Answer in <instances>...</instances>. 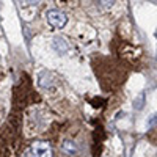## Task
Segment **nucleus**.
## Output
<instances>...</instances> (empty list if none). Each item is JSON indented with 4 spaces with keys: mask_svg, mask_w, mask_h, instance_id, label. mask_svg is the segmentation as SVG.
Segmentation results:
<instances>
[{
    "mask_svg": "<svg viewBox=\"0 0 157 157\" xmlns=\"http://www.w3.org/2000/svg\"><path fill=\"white\" fill-rule=\"evenodd\" d=\"M52 83H54V75H52V72L49 71H41L38 75V85L41 88H49L52 86Z\"/></svg>",
    "mask_w": 157,
    "mask_h": 157,
    "instance_id": "7ed1b4c3",
    "label": "nucleus"
},
{
    "mask_svg": "<svg viewBox=\"0 0 157 157\" xmlns=\"http://www.w3.org/2000/svg\"><path fill=\"white\" fill-rule=\"evenodd\" d=\"M113 2H115V0H99V3H101L104 8H110V6L113 5Z\"/></svg>",
    "mask_w": 157,
    "mask_h": 157,
    "instance_id": "0eeeda50",
    "label": "nucleus"
},
{
    "mask_svg": "<svg viewBox=\"0 0 157 157\" xmlns=\"http://www.w3.org/2000/svg\"><path fill=\"white\" fill-rule=\"evenodd\" d=\"M143 98H145V96H143V94H140V98L137 99V102H135V109H141L143 107Z\"/></svg>",
    "mask_w": 157,
    "mask_h": 157,
    "instance_id": "6e6552de",
    "label": "nucleus"
},
{
    "mask_svg": "<svg viewBox=\"0 0 157 157\" xmlns=\"http://www.w3.org/2000/svg\"><path fill=\"white\" fill-rule=\"evenodd\" d=\"M46 17H47V22L52 25L54 29H63L68 22V17L64 13H61L60 10H49L46 13Z\"/></svg>",
    "mask_w": 157,
    "mask_h": 157,
    "instance_id": "f257e3e1",
    "label": "nucleus"
},
{
    "mask_svg": "<svg viewBox=\"0 0 157 157\" xmlns=\"http://www.w3.org/2000/svg\"><path fill=\"white\" fill-rule=\"evenodd\" d=\"M61 149H63L64 152H66V154H69V155L75 154V151H77V148H75V143H74L72 140H66V141H63Z\"/></svg>",
    "mask_w": 157,
    "mask_h": 157,
    "instance_id": "423d86ee",
    "label": "nucleus"
},
{
    "mask_svg": "<svg viewBox=\"0 0 157 157\" xmlns=\"http://www.w3.org/2000/svg\"><path fill=\"white\" fill-rule=\"evenodd\" d=\"M151 127H154V126H157V113H154L152 116H151V120H149V123H148Z\"/></svg>",
    "mask_w": 157,
    "mask_h": 157,
    "instance_id": "1a4fd4ad",
    "label": "nucleus"
},
{
    "mask_svg": "<svg viewBox=\"0 0 157 157\" xmlns=\"http://www.w3.org/2000/svg\"><path fill=\"white\" fill-rule=\"evenodd\" d=\"M36 2H38V0H25V3H27V5H33Z\"/></svg>",
    "mask_w": 157,
    "mask_h": 157,
    "instance_id": "9d476101",
    "label": "nucleus"
},
{
    "mask_svg": "<svg viewBox=\"0 0 157 157\" xmlns=\"http://www.w3.org/2000/svg\"><path fill=\"white\" fill-rule=\"evenodd\" d=\"M52 46H54V49L58 52V54H66L68 52V44H66V41H64L63 38H55L54 43H52Z\"/></svg>",
    "mask_w": 157,
    "mask_h": 157,
    "instance_id": "39448f33",
    "label": "nucleus"
},
{
    "mask_svg": "<svg viewBox=\"0 0 157 157\" xmlns=\"http://www.w3.org/2000/svg\"><path fill=\"white\" fill-rule=\"evenodd\" d=\"M121 57L126 58V60L134 61L135 58L140 57V49H135L134 46H130V44H123V47H121Z\"/></svg>",
    "mask_w": 157,
    "mask_h": 157,
    "instance_id": "f03ea898",
    "label": "nucleus"
},
{
    "mask_svg": "<svg viewBox=\"0 0 157 157\" xmlns=\"http://www.w3.org/2000/svg\"><path fill=\"white\" fill-rule=\"evenodd\" d=\"M33 152H35V157H52L50 148L46 143H41V141L33 145Z\"/></svg>",
    "mask_w": 157,
    "mask_h": 157,
    "instance_id": "20e7f679",
    "label": "nucleus"
}]
</instances>
